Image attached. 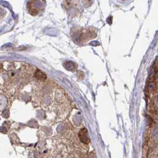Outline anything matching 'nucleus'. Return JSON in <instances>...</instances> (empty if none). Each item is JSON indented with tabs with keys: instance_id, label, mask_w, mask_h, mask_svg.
Here are the masks:
<instances>
[{
	"instance_id": "2",
	"label": "nucleus",
	"mask_w": 158,
	"mask_h": 158,
	"mask_svg": "<svg viewBox=\"0 0 158 158\" xmlns=\"http://www.w3.org/2000/svg\"><path fill=\"white\" fill-rule=\"evenodd\" d=\"M35 77L37 79H38V80H45L46 79V75L40 70H37L36 72Z\"/></svg>"
},
{
	"instance_id": "1",
	"label": "nucleus",
	"mask_w": 158,
	"mask_h": 158,
	"mask_svg": "<svg viewBox=\"0 0 158 158\" xmlns=\"http://www.w3.org/2000/svg\"><path fill=\"white\" fill-rule=\"evenodd\" d=\"M79 136H80L81 142L84 143L88 144L89 142V137L88 136V131L86 129H82L80 130V133H79Z\"/></svg>"
}]
</instances>
